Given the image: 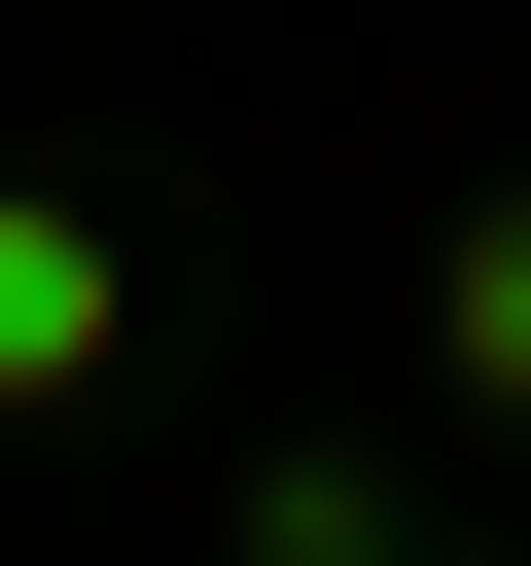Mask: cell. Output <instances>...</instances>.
Segmentation results:
<instances>
[{"label": "cell", "mask_w": 531, "mask_h": 566, "mask_svg": "<svg viewBox=\"0 0 531 566\" xmlns=\"http://www.w3.org/2000/svg\"><path fill=\"white\" fill-rule=\"evenodd\" d=\"M460 389H531V212H496V248H460Z\"/></svg>", "instance_id": "7a4b0ae2"}, {"label": "cell", "mask_w": 531, "mask_h": 566, "mask_svg": "<svg viewBox=\"0 0 531 566\" xmlns=\"http://www.w3.org/2000/svg\"><path fill=\"white\" fill-rule=\"evenodd\" d=\"M71 354H106V248H71V212H0V389H71Z\"/></svg>", "instance_id": "6da1fadb"}]
</instances>
